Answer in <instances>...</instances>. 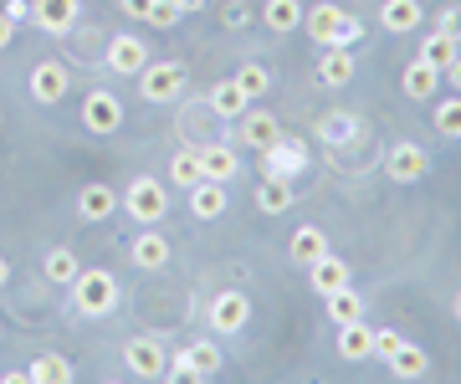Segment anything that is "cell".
Instances as JSON below:
<instances>
[{
	"label": "cell",
	"instance_id": "cell-43",
	"mask_svg": "<svg viewBox=\"0 0 461 384\" xmlns=\"http://www.w3.org/2000/svg\"><path fill=\"white\" fill-rule=\"evenodd\" d=\"M441 77H446V83H451V87H456V93H461V57H456V62H451V67H441Z\"/></svg>",
	"mask_w": 461,
	"mask_h": 384
},
{
	"label": "cell",
	"instance_id": "cell-21",
	"mask_svg": "<svg viewBox=\"0 0 461 384\" xmlns=\"http://www.w3.org/2000/svg\"><path fill=\"white\" fill-rule=\"evenodd\" d=\"M339 353L344 359H375V328H364V317L339 323Z\"/></svg>",
	"mask_w": 461,
	"mask_h": 384
},
{
	"label": "cell",
	"instance_id": "cell-12",
	"mask_svg": "<svg viewBox=\"0 0 461 384\" xmlns=\"http://www.w3.org/2000/svg\"><path fill=\"white\" fill-rule=\"evenodd\" d=\"M247 317H251V302L241 298V292H221V298L211 302L215 334H241V328H247Z\"/></svg>",
	"mask_w": 461,
	"mask_h": 384
},
{
	"label": "cell",
	"instance_id": "cell-25",
	"mask_svg": "<svg viewBox=\"0 0 461 384\" xmlns=\"http://www.w3.org/2000/svg\"><path fill=\"white\" fill-rule=\"evenodd\" d=\"M287 251H293V262H297V267H308V262H318V256L329 251V236L318 231V226H303V231H293Z\"/></svg>",
	"mask_w": 461,
	"mask_h": 384
},
{
	"label": "cell",
	"instance_id": "cell-19",
	"mask_svg": "<svg viewBox=\"0 0 461 384\" xmlns=\"http://www.w3.org/2000/svg\"><path fill=\"white\" fill-rule=\"evenodd\" d=\"M308 277H313V287L329 298V292H339V287H348V267L344 256H333V251H323L318 262H308Z\"/></svg>",
	"mask_w": 461,
	"mask_h": 384
},
{
	"label": "cell",
	"instance_id": "cell-13",
	"mask_svg": "<svg viewBox=\"0 0 461 384\" xmlns=\"http://www.w3.org/2000/svg\"><path fill=\"white\" fill-rule=\"evenodd\" d=\"M379 26L395 31V36L420 31V26H426V11H420V0H384V5H379Z\"/></svg>",
	"mask_w": 461,
	"mask_h": 384
},
{
	"label": "cell",
	"instance_id": "cell-5",
	"mask_svg": "<svg viewBox=\"0 0 461 384\" xmlns=\"http://www.w3.org/2000/svg\"><path fill=\"white\" fill-rule=\"evenodd\" d=\"M139 93H144L149 103H175L185 93V67L180 62H154V67L144 62V72H139Z\"/></svg>",
	"mask_w": 461,
	"mask_h": 384
},
{
	"label": "cell",
	"instance_id": "cell-41",
	"mask_svg": "<svg viewBox=\"0 0 461 384\" xmlns=\"http://www.w3.org/2000/svg\"><path fill=\"white\" fill-rule=\"evenodd\" d=\"M247 21H251V5H241V0L226 5V26H247Z\"/></svg>",
	"mask_w": 461,
	"mask_h": 384
},
{
	"label": "cell",
	"instance_id": "cell-30",
	"mask_svg": "<svg viewBox=\"0 0 461 384\" xmlns=\"http://www.w3.org/2000/svg\"><path fill=\"white\" fill-rule=\"evenodd\" d=\"M26 380H41V384H67L72 380V364H67L62 353H41L32 369H26Z\"/></svg>",
	"mask_w": 461,
	"mask_h": 384
},
{
	"label": "cell",
	"instance_id": "cell-26",
	"mask_svg": "<svg viewBox=\"0 0 461 384\" xmlns=\"http://www.w3.org/2000/svg\"><path fill=\"white\" fill-rule=\"evenodd\" d=\"M384 364L395 369L400 380H420V374H426V369H430V353L420 349V344H400V349L390 353V359H384Z\"/></svg>",
	"mask_w": 461,
	"mask_h": 384
},
{
	"label": "cell",
	"instance_id": "cell-10",
	"mask_svg": "<svg viewBox=\"0 0 461 384\" xmlns=\"http://www.w3.org/2000/svg\"><path fill=\"white\" fill-rule=\"evenodd\" d=\"M83 123L93 134H118L123 129V103L113 93H87L83 98Z\"/></svg>",
	"mask_w": 461,
	"mask_h": 384
},
{
	"label": "cell",
	"instance_id": "cell-14",
	"mask_svg": "<svg viewBox=\"0 0 461 384\" xmlns=\"http://www.w3.org/2000/svg\"><path fill=\"white\" fill-rule=\"evenodd\" d=\"M129 256H133V267L139 272H165L169 267V241L159 231H139L133 236V246H129Z\"/></svg>",
	"mask_w": 461,
	"mask_h": 384
},
{
	"label": "cell",
	"instance_id": "cell-32",
	"mask_svg": "<svg viewBox=\"0 0 461 384\" xmlns=\"http://www.w3.org/2000/svg\"><path fill=\"white\" fill-rule=\"evenodd\" d=\"M329 317L333 323H354V317H364V302L354 287H339V292H329Z\"/></svg>",
	"mask_w": 461,
	"mask_h": 384
},
{
	"label": "cell",
	"instance_id": "cell-37",
	"mask_svg": "<svg viewBox=\"0 0 461 384\" xmlns=\"http://www.w3.org/2000/svg\"><path fill=\"white\" fill-rule=\"evenodd\" d=\"M180 5H175V0H154V11H149L144 16V26H159V31H169V26H180Z\"/></svg>",
	"mask_w": 461,
	"mask_h": 384
},
{
	"label": "cell",
	"instance_id": "cell-45",
	"mask_svg": "<svg viewBox=\"0 0 461 384\" xmlns=\"http://www.w3.org/2000/svg\"><path fill=\"white\" fill-rule=\"evenodd\" d=\"M180 11H200V5H211V0H175Z\"/></svg>",
	"mask_w": 461,
	"mask_h": 384
},
{
	"label": "cell",
	"instance_id": "cell-39",
	"mask_svg": "<svg viewBox=\"0 0 461 384\" xmlns=\"http://www.w3.org/2000/svg\"><path fill=\"white\" fill-rule=\"evenodd\" d=\"M436 31H446V36H456L461 41V5H446L441 16H436Z\"/></svg>",
	"mask_w": 461,
	"mask_h": 384
},
{
	"label": "cell",
	"instance_id": "cell-6",
	"mask_svg": "<svg viewBox=\"0 0 461 384\" xmlns=\"http://www.w3.org/2000/svg\"><path fill=\"white\" fill-rule=\"evenodd\" d=\"M308 169V149H303V138H272L262 149V174H277V180H293Z\"/></svg>",
	"mask_w": 461,
	"mask_h": 384
},
{
	"label": "cell",
	"instance_id": "cell-2",
	"mask_svg": "<svg viewBox=\"0 0 461 384\" xmlns=\"http://www.w3.org/2000/svg\"><path fill=\"white\" fill-rule=\"evenodd\" d=\"M72 308L87 317H108L118 308V282H113V272H77L72 277Z\"/></svg>",
	"mask_w": 461,
	"mask_h": 384
},
{
	"label": "cell",
	"instance_id": "cell-31",
	"mask_svg": "<svg viewBox=\"0 0 461 384\" xmlns=\"http://www.w3.org/2000/svg\"><path fill=\"white\" fill-rule=\"evenodd\" d=\"M169 180L180 184V190H190V184H200L205 174H200V149H180L175 159H169Z\"/></svg>",
	"mask_w": 461,
	"mask_h": 384
},
{
	"label": "cell",
	"instance_id": "cell-29",
	"mask_svg": "<svg viewBox=\"0 0 461 384\" xmlns=\"http://www.w3.org/2000/svg\"><path fill=\"white\" fill-rule=\"evenodd\" d=\"M420 57H426L430 67H451L461 51H456V36H446V31H430L426 41H420Z\"/></svg>",
	"mask_w": 461,
	"mask_h": 384
},
{
	"label": "cell",
	"instance_id": "cell-15",
	"mask_svg": "<svg viewBox=\"0 0 461 384\" xmlns=\"http://www.w3.org/2000/svg\"><path fill=\"white\" fill-rule=\"evenodd\" d=\"M293 180H277V174H262V184H257V210L262 216H287L293 210Z\"/></svg>",
	"mask_w": 461,
	"mask_h": 384
},
{
	"label": "cell",
	"instance_id": "cell-9",
	"mask_svg": "<svg viewBox=\"0 0 461 384\" xmlns=\"http://www.w3.org/2000/svg\"><path fill=\"white\" fill-rule=\"evenodd\" d=\"M144 62H149V47L139 41V36H129V31L113 36V41H108V57H103V67L118 72V77H139Z\"/></svg>",
	"mask_w": 461,
	"mask_h": 384
},
{
	"label": "cell",
	"instance_id": "cell-33",
	"mask_svg": "<svg viewBox=\"0 0 461 384\" xmlns=\"http://www.w3.org/2000/svg\"><path fill=\"white\" fill-rule=\"evenodd\" d=\"M354 134H359V123L348 113H323V123H318V138H329V144H348Z\"/></svg>",
	"mask_w": 461,
	"mask_h": 384
},
{
	"label": "cell",
	"instance_id": "cell-27",
	"mask_svg": "<svg viewBox=\"0 0 461 384\" xmlns=\"http://www.w3.org/2000/svg\"><path fill=\"white\" fill-rule=\"evenodd\" d=\"M262 26L267 31H297V26H303V5H297V0H267Z\"/></svg>",
	"mask_w": 461,
	"mask_h": 384
},
{
	"label": "cell",
	"instance_id": "cell-34",
	"mask_svg": "<svg viewBox=\"0 0 461 384\" xmlns=\"http://www.w3.org/2000/svg\"><path fill=\"white\" fill-rule=\"evenodd\" d=\"M236 87H241V93H247V98L257 103V98L267 93V87H272V72H267L262 62H247V67L236 72Z\"/></svg>",
	"mask_w": 461,
	"mask_h": 384
},
{
	"label": "cell",
	"instance_id": "cell-20",
	"mask_svg": "<svg viewBox=\"0 0 461 384\" xmlns=\"http://www.w3.org/2000/svg\"><path fill=\"white\" fill-rule=\"evenodd\" d=\"M277 134H282V129H277V118L267 113V108H247V113H241V144H251V149H267Z\"/></svg>",
	"mask_w": 461,
	"mask_h": 384
},
{
	"label": "cell",
	"instance_id": "cell-18",
	"mask_svg": "<svg viewBox=\"0 0 461 384\" xmlns=\"http://www.w3.org/2000/svg\"><path fill=\"white\" fill-rule=\"evenodd\" d=\"M190 210H195V220L226 216V184H221V180H200V184H190Z\"/></svg>",
	"mask_w": 461,
	"mask_h": 384
},
{
	"label": "cell",
	"instance_id": "cell-42",
	"mask_svg": "<svg viewBox=\"0 0 461 384\" xmlns=\"http://www.w3.org/2000/svg\"><path fill=\"white\" fill-rule=\"evenodd\" d=\"M149 11H154V0H123V16H133V21H144Z\"/></svg>",
	"mask_w": 461,
	"mask_h": 384
},
{
	"label": "cell",
	"instance_id": "cell-22",
	"mask_svg": "<svg viewBox=\"0 0 461 384\" xmlns=\"http://www.w3.org/2000/svg\"><path fill=\"white\" fill-rule=\"evenodd\" d=\"M200 174H205V180L230 184L236 174H241V159H236L226 144H211V149H200Z\"/></svg>",
	"mask_w": 461,
	"mask_h": 384
},
{
	"label": "cell",
	"instance_id": "cell-36",
	"mask_svg": "<svg viewBox=\"0 0 461 384\" xmlns=\"http://www.w3.org/2000/svg\"><path fill=\"white\" fill-rule=\"evenodd\" d=\"M436 129H441L446 138H461V93L446 98V103H436Z\"/></svg>",
	"mask_w": 461,
	"mask_h": 384
},
{
	"label": "cell",
	"instance_id": "cell-28",
	"mask_svg": "<svg viewBox=\"0 0 461 384\" xmlns=\"http://www.w3.org/2000/svg\"><path fill=\"white\" fill-rule=\"evenodd\" d=\"M211 108H215L221 118H241V113L251 108V98L236 87V77H230V83H215V87H211Z\"/></svg>",
	"mask_w": 461,
	"mask_h": 384
},
{
	"label": "cell",
	"instance_id": "cell-24",
	"mask_svg": "<svg viewBox=\"0 0 461 384\" xmlns=\"http://www.w3.org/2000/svg\"><path fill=\"white\" fill-rule=\"evenodd\" d=\"M348 77H354V57H348V47H323L318 83H323V87H344Z\"/></svg>",
	"mask_w": 461,
	"mask_h": 384
},
{
	"label": "cell",
	"instance_id": "cell-3",
	"mask_svg": "<svg viewBox=\"0 0 461 384\" xmlns=\"http://www.w3.org/2000/svg\"><path fill=\"white\" fill-rule=\"evenodd\" d=\"M118 205H123L139 226H154V220H165V210H169V190L159 180H149V174H144V180L129 184V195H123Z\"/></svg>",
	"mask_w": 461,
	"mask_h": 384
},
{
	"label": "cell",
	"instance_id": "cell-1",
	"mask_svg": "<svg viewBox=\"0 0 461 384\" xmlns=\"http://www.w3.org/2000/svg\"><path fill=\"white\" fill-rule=\"evenodd\" d=\"M303 31L313 36L318 47H354V41L364 36V26L348 16V11H339V5L323 0V5H313V11L303 16Z\"/></svg>",
	"mask_w": 461,
	"mask_h": 384
},
{
	"label": "cell",
	"instance_id": "cell-44",
	"mask_svg": "<svg viewBox=\"0 0 461 384\" xmlns=\"http://www.w3.org/2000/svg\"><path fill=\"white\" fill-rule=\"evenodd\" d=\"M11 41H16V26H11V21H5V16H0V51H5V47H11Z\"/></svg>",
	"mask_w": 461,
	"mask_h": 384
},
{
	"label": "cell",
	"instance_id": "cell-16",
	"mask_svg": "<svg viewBox=\"0 0 461 384\" xmlns=\"http://www.w3.org/2000/svg\"><path fill=\"white\" fill-rule=\"evenodd\" d=\"M32 98L36 103H62L67 98V67H57V62H36L32 67Z\"/></svg>",
	"mask_w": 461,
	"mask_h": 384
},
{
	"label": "cell",
	"instance_id": "cell-35",
	"mask_svg": "<svg viewBox=\"0 0 461 384\" xmlns=\"http://www.w3.org/2000/svg\"><path fill=\"white\" fill-rule=\"evenodd\" d=\"M77 272H83V267H77V256H72L67 246L47 251V277H51V282H72Z\"/></svg>",
	"mask_w": 461,
	"mask_h": 384
},
{
	"label": "cell",
	"instance_id": "cell-7",
	"mask_svg": "<svg viewBox=\"0 0 461 384\" xmlns=\"http://www.w3.org/2000/svg\"><path fill=\"white\" fill-rule=\"evenodd\" d=\"M123 364H129L139 380H159L169 369L165 344H159V338H129V344H123Z\"/></svg>",
	"mask_w": 461,
	"mask_h": 384
},
{
	"label": "cell",
	"instance_id": "cell-17",
	"mask_svg": "<svg viewBox=\"0 0 461 384\" xmlns=\"http://www.w3.org/2000/svg\"><path fill=\"white\" fill-rule=\"evenodd\" d=\"M405 98H415V103H430L436 98V87H441V67H430L426 57H415L411 67H405Z\"/></svg>",
	"mask_w": 461,
	"mask_h": 384
},
{
	"label": "cell",
	"instance_id": "cell-8",
	"mask_svg": "<svg viewBox=\"0 0 461 384\" xmlns=\"http://www.w3.org/2000/svg\"><path fill=\"white\" fill-rule=\"evenodd\" d=\"M384 169H390V180H395V184H415V180H426V174H430V154L420 149V144H411V138H405V144H395V149H390Z\"/></svg>",
	"mask_w": 461,
	"mask_h": 384
},
{
	"label": "cell",
	"instance_id": "cell-40",
	"mask_svg": "<svg viewBox=\"0 0 461 384\" xmlns=\"http://www.w3.org/2000/svg\"><path fill=\"white\" fill-rule=\"evenodd\" d=\"M0 16L11 21V26H21V21L32 16V0H5V5H0Z\"/></svg>",
	"mask_w": 461,
	"mask_h": 384
},
{
	"label": "cell",
	"instance_id": "cell-38",
	"mask_svg": "<svg viewBox=\"0 0 461 384\" xmlns=\"http://www.w3.org/2000/svg\"><path fill=\"white\" fill-rule=\"evenodd\" d=\"M400 344H405V338H400L395 328H375V359H390Z\"/></svg>",
	"mask_w": 461,
	"mask_h": 384
},
{
	"label": "cell",
	"instance_id": "cell-23",
	"mask_svg": "<svg viewBox=\"0 0 461 384\" xmlns=\"http://www.w3.org/2000/svg\"><path fill=\"white\" fill-rule=\"evenodd\" d=\"M118 210V190H108V184H87V190H77V216L83 220H108Z\"/></svg>",
	"mask_w": 461,
	"mask_h": 384
},
{
	"label": "cell",
	"instance_id": "cell-46",
	"mask_svg": "<svg viewBox=\"0 0 461 384\" xmlns=\"http://www.w3.org/2000/svg\"><path fill=\"white\" fill-rule=\"evenodd\" d=\"M11 282V262H5V256H0V287Z\"/></svg>",
	"mask_w": 461,
	"mask_h": 384
},
{
	"label": "cell",
	"instance_id": "cell-4",
	"mask_svg": "<svg viewBox=\"0 0 461 384\" xmlns=\"http://www.w3.org/2000/svg\"><path fill=\"white\" fill-rule=\"evenodd\" d=\"M221 364H226V353H221V344H211V338H200V344H190V349L175 359V364L165 369L169 380H211V374H221Z\"/></svg>",
	"mask_w": 461,
	"mask_h": 384
},
{
	"label": "cell",
	"instance_id": "cell-47",
	"mask_svg": "<svg viewBox=\"0 0 461 384\" xmlns=\"http://www.w3.org/2000/svg\"><path fill=\"white\" fill-rule=\"evenodd\" d=\"M456 317H461V298H456Z\"/></svg>",
	"mask_w": 461,
	"mask_h": 384
},
{
	"label": "cell",
	"instance_id": "cell-11",
	"mask_svg": "<svg viewBox=\"0 0 461 384\" xmlns=\"http://www.w3.org/2000/svg\"><path fill=\"white\" fill-rule=\"evenodd\" d=\"M32 21L41 31L62 36V31L77 26V0H32Z\"/></svg>",
	"mask_w": 461,
	"mask_h": 384
}]
</instances>
